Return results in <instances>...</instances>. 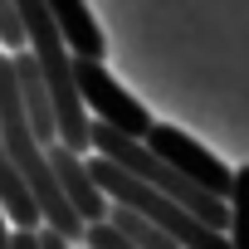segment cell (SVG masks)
I'll use <instances>...</instances> for the list:
<instances>
[{
  "label": "cell",
  "instance_id": "obj_1",
  "mask_svg": "<svg viewBox=\"0 0 249 249\" xmlns=\"http://www.w3.org/2000/svg\"><path fill=\"white\" fill-rule=\"evenodd\" d=\"M88 166H93V176H98V186H103V196H107L112 205H132L137 215H147L152 225H161L181 249H234L225 230H210V225L196 220L181 200L152 191L147 181H137L132 171H122L117 161H107V157H88Z\"/></svg>",
  "mask_w": 249,
  "mask_h": 249
},
{
  "label": "cell",
  "instance_id": "obj_2",
  "mask_svg": "<svg viewBox=\"0 0 249 249\" xmlns=\"http://www.w3.org/2000/svg\"><path fill=\"white\" fill-rule=\"evenodd\" d=\"M73 78H78V98H83V107L93 112V122H103V127H112V132H122V137H137V142L152 137L157 117L103 69V59H73Z\"/></svg>",
  "mask_w": 249,
  "mask_h": 249
},
{
  "label": "cell",
  "instance_id": "obj_3",
  "mask_svg": "<svg viewBox=\"0 0 249 249\" xmlns=\"http://www.w3.org/2000/svg\"><path fill=\"white\" fill-rule=\"evenodd\" d=\"M147 147L166 161V166H176L191 186H200L205 196H215V200H230V191H234V171L210 152V147H200L196 137H186L181 127H171V122H157L152 127V137H147Z\"/></svg>",
  "mask_w": 249,
  "mask_h": 249
},
{
  "label": "cell",
  "instance_id": "obj_4",
  "mask_svg": "<svg viewBox=\"0 0 249 249\" xmlns=\"http://www.w3.org/2000/svg\"><path fill=\"white\" fill-rule=\"evenodd\" d=\"M49 166H54V176H59V186H64V196H69V205L88 220V225H98V220H107L112 215V200L103 196V186H98V176H93V166L83 161V152H73V147H49Z\"/></svg>",
  "mask_w": 249,
  "mask_h": 249
},
{
  "label": "cell",
  "instance_id": "obj_5",
  "mask_svg": "<svg viewBox=\"0 0 249 249\" xmlns=\"http://www.w3.org/2000/svg\"><path fill=\"white\" fill-rule=\"evenodd\" d=\"M15 83H20V103L30 112V127L44 147H59V117H54V93H49V78L39 69V59L30 49L15 54Z\"/></svg>",
  "mask_w": 249,
  "mask_h": 249
},
{
  "label": "cell",
  "instance_id": "obj_6",
  "mask_svg": "<svg viewBox=\"0 0 249 249\" xmlns=\"http://www.w3.org/2000/svg\"><path fill=\"white\" fill-rule=\"evenodd\" d=\"M49 15H54L59 35L69 39L73 59H103V54H107V39H103V30H98V20L88 15L83 0H49Z\"/></svg>",
  "mask_w": 249,
  "mask_h": 249
},
{
  "label": "cell",
  "instance_id": "obj_7",
  "mask_svg": "<svg viewBox=\"0 0 249 249\" xmlns=\"http://www.w3.org/2000/svg\"><path fill=\"white\" fill-rule=\"evenodd\" d=\"M107 220H112L122 234H127L137 249H181V244H176L161 225H152V220H147V215H137L132 205H112V215H107Z\"/></svg>",
  "mask_w": 249,
  "mask_h": 249
},
{
  "label": "cell",
  "instance_id": "obj_8",
  "mask_svg": "<svg viewBox=\"0 0 249 249\" xmlns=\"http://www.w3.org/2000/svg\"><path fill=\"white\" fill-rule=\"evenodd\" d=\"M230 244L249 249V161L234 166V191H230Z\"/></svg>",
  "mask_w": 249,
  "mask_h": 249
},
{
  "label": "cell",
  "instance_id": "obj_9",
  "mask_svg": "<svg viewBox=\"0 0 249 249\" xmlns=\"http://www.w3.org/2000/svg\"><path fill=\"white\" fill-rule=\"evenodd\" d=\"M0 49H5V54L30 49V39H25V20H20V5H15V0H0Z\"/></svg>",
  "mask_w": 249,
  "mask_h": 249
},
{
  "label": "cell",
  "instance_id": "obj_10",
  "mask_svg": "<svg viewBox=\"0 0 249 249\" xmlns=\"http://www.w3.org/2000/svg\"><path fill=\"white\" fill-rule=\"evenodd\" d=\"M83 244H88V249H137L127 234H122V230L112 225V220H98V225H88Z\"/></svg>",
  "mask_w": 249,
  "mask_h": 249
},
{
  "label": "cell",
  "instance_id": "obj_11",
  "mask_svg": "<svg viewBox=\"0 0 249 249\" xmlns=\"http://www.w3.org/2000/svg\"><path fill=\"white\" fill-rule=\"evenodd\" d=\"M39 249H73V239H69V234H59V230H49V225H44V230H39Z\"/></svg>",
  "mask_w": 249,
  "mask_h": 249
},
{
  "label": "cell",
  "instance_id": "obj_12",
  "mask_svg": "<svg viewBox=\"0 0 249 249\" xmlns=\"http://www.w3.org/2000/svg\"><path fill=\"white\" fill-rule=\"evenodd\" d=\"M15 249H39V230H15Z\"/></svg>",
  "mask_w": 249,
  "mask_h": 249
},
{
  "label": "cell",
  "instance_id": "obj_13",
  "mask_svg": "<svg viewBox=\"0 0 249 249\" xmlns=\"http://www.w3.org/2000/svg\"><path fill=\"white\" fill-rule=\"evenodd\" d=\"M0 54H5V49H0Z\"/></svg>",
  "mask_w": 249,
  "mask_h": 249
},
{
  "label": "cell",
  "instance_id": "obj_14",
  "mask_svg": "<svg viewBox=\"0 0 249 249\" xmlns=\"http://www.w3.org/2000/svg\"><path fill=\"white\" fill-rule=\"evenodd\" d=\"M83 249H88V244H83Z\"/></svg>",
  "mask_w": 249,
  "mask_h": 249
}]
</instances>
